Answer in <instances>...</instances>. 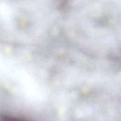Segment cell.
<instances>
[{"label": "cell", "mask_w": 121, "mask_h": 121, "mask_svg": "<svg viewBox=\"0 0 121 121\" xmlns=\"http://www.w3.org/2000/svg\"><path fill=\"white\" fill-rule=\"evenodd\" d=\"M47 121H48V120H47Z\"/></svg>", "instance_id": "6da1fadb"}]
</instances>
